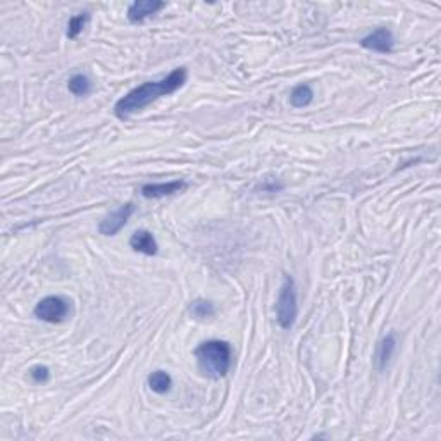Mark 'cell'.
I'll list each match as a JSON object with an SVG mask.
<instances>
[{
    "label": "cell",
    "mask_w": 441,
    "mask_h": 441,
    "mask_svg": "<svg viewBox=\"0 0 441 441\" xmlns=\"http://www.w3.org/2000/svg\"><path fill=\"white\" fill-rule=\"evenodd\" d=\"M133 212H134L133 204L121 205L117 211H114L112 214L107 215L102 223L99 224L100 235H104V237H114V235L119 233V231L126 226V223L130 221V217L133 215Z\"/></svg>",
    "instance_id": "5"
},
{
    "label": "cell",
    "mask_w": 441,
    "mask_h": 441,
    "mask_svg": "<svg viewBox=\"0 0 441 441\" xmlns=\"http://www.w3.org/2000/svg\"><path fill=\"white\" fill-rule=\"evenodd\" d=\"M130 247L143 255H156L159 252L156 237L147 230H138L136 233H133V237L130 238Z\"/></svg>",
    "instance_id": "9"
},
{
    "label": "cell",
    "mask_w": 441,
    "mask_h": 441,
    "mask_svg": "<svg viewBox=\"0 0 441 441\" xmlns=\"http://www.w3.org/2000/svg\"><path fill=\"white\" fill-rule=\"evenodd\" d=\"M298 315L297 286L291 276H286L279 289L278 302H276V321L283 329H291Z\"/></svg>",
    "instance_id": "3"
},
{
    "label": "cell",
    "mask_w": 441,
    "mask_h": 441,
    "mask_svg": "<svg viewBox=\"0 0 441 441\" xmlns=\"http://www.w3.org/2000/svg\"><path fill=\"white\" fill-rule=\"evenodd\" d=\"M190 312L193 318L207 319V318H212V315L215 314V307L212 302L204 300V298H197L195 302H191Z\"/></svg>",
    "instance_id": "15"
},
{
    "label": "cell",
    "mask_w": 441,
    "mask_h": 441,
    "mask_svg": "<svg viewBox=\"0 0 441 441\" xmlns=\"http://www.w3.org/2000/svg\"><path fill=\"white\" fill-rule=\"evenodd\" d=\"M67 88L73 95L76 97H85L92 92V82H90L88 76L85 75H75L67 83Z\"/></svg>",
    "instance_id": "13"
},
{
    "label": "cell",
    "mask_w": 441,
    "mask_h": 441,
    "mask_svg": "<svg viewBox=\"0 0 441 441\" xmlns=\"http://www.w3.org/2000/svg\"><path fill=\"white\" fill-rule=\"evenodd\" d=\"M312 99H314V92H312L311 85L295 86L291 95H289V102H291L293 107H297V109L307 107L312 102Z\"/></svg>",
    "instance_id": "12"
},
{
    "label": "cell",
    "mask_w": 441,
    "mask_h": 441,
    "mask_svg": "<svg viewBox=\"0 0 441 441\" xmlns=\"http://www.w3.org/2000/svg\"><path fill=\"white\" fill-rule=\"evenodd\" d=\"M360 45L378 53H390L395 49V36L388 28H379L360 40Z\"/></svg>",
    "instance_id": "6"
},
{
    "label": "cell",
    "mask_w": 441,
    "mask_h": 441,
    "mask_svg": "<svg viewBox=\"0 0 441 441\" xmlns=\"http://www.w3.org/2000/svg\"><path fill=\"white\" fill-rule=\"evenodd\" d=\"M88 21H90L88 12H82V14L73 16V18L69 19V23H67V32H66L67 38H69V40L78 38L80 33H82L83 29L86 28Z\"/></svg>",
    "instance_id": "14"
},
{
    "label": "cell",
    "mask_w": 441,
    "mask_h": 441,
    "mask_svg": "<svg viewBox=\"0 0 441 441\" xmlns=\"http://www.w3.org/2000/svg\"><path fill=\"white\" fill-rule=\"evenodd\" d=\"M29 376H32V379L35 383H45L47 379H49L50 372H49V367L45 366H35L32 369V372H29Z\"/></svg>",
    "instance_id": "16"
},
{
    "label": "cell",
    "mask_w": 441,
    "mask_h": 441,
    "mask_svg": "<svg viewBox=\"0 0 441 441\" xmlns=\"http://www.w3.org/2000/svg\"><path fill=\"white\" fill-rule=\"evenodd\" d=\"M187 181L176 180L169 181V183H150L141 187V195L145 198H163L171 197V195L181 193L183 190H187Z\"/></svg>",
    "instance_id": "8"
},
{
    "label": "cell",
    "mask_w": 441,
    "mask_h": 441,
    "mask_svg": "<svg viewBox=\"0 0 441 441\" xmlns=\"http://www.w3.org/2000/svg\"><path fill=\"white\" fill-rule=\"evenodd\" d=\"M195 357H197L200 371L212 379L224 378L233 363L231 345L223 339H208V342L200 343L195 350Z\"/></svg>",
    "instance_id": "2"
},
{
    "label": "cell",
    "mask_w": 441,
    "mask_h": 441,
    "mask_svg": "<svg viewBox=\"0 0 441 441\" xmlns=\"http://www.w3.org/2000/svg\"><path fill=\"white\" fill-rule=\"evenodd\" d=\"M396 350V336L395 333H390L386 335L385 338L379 342L378 350H376V367H378L379 371H383L386 366L390 363V360L393 359Z\"/></svg>",
    "instance_id": "10"
},
{
    "label": "cell",
    "mask_w": 441,
    "mask_h": 441,
    "mask_svg": "<svg viewBox=\"0 0 441 441\" xmlns=\"http://www.w3.org/2000/svg\"><path fill=\"white\" fill-rule=\"evenodd\" d=\"M33 314L40 321L59 324V322L66 321V318L69 315V302L64 297H57V295L45 297L36 304Z\"/></svg>",
    "instance_id": "4"
},
{
    "label": "cell",
    "mask_w": 441,
    "mask_h": 441,
    "mask_svg": "<svg viewBox=\"0 0 441 441\" xmlns=\"http://www.w3.org/2000/svg\"><path fill=\"white\" fill-rule=\"evenodd\" d=\"M166 8L164 2H157V0H138L128 8V21L131 25H140L145 19L152 18L154 14Z\"/></svg>",
    "instance_id": "7"
},
{
    "label": "cell",
    "mask_w": 441,
    "mask_h": 441,
    "mask_svg": "<svg viewBox=\"0 0 441 441\" xmlns=\"http://www.w3.org/2000/svg\"><path fill=\"white\" fill-rule=\"evenodd\" d=\"M149 386L157 395H164V393L169 392L171 386H173V379H171V376L167 374V372L156 371L149 376Z\"/></svg>",
    "instance_id": "11"
},
{
    "label": "cell",
    "mask_w": 441,
    "mask_h": 441,
    "mask_svg": "<svg viewBox=\"0 0 441 441\" xmlns=\"http://www.w3.org/2000/svg\"><path fill=\"white\" fill-rule=\"evenodd\" d=\"M188 73L184 67H178L166 78L157 80V82H147L143 85L136 86L131 92H128L123 99H119L114 106V114L119 119H128L131 114L140 112L145 107L156 102L160 97L173 95L174 92L181 88L187 83Z\"/></svg>",
    "instance_id": "1"
}]
</instances>
